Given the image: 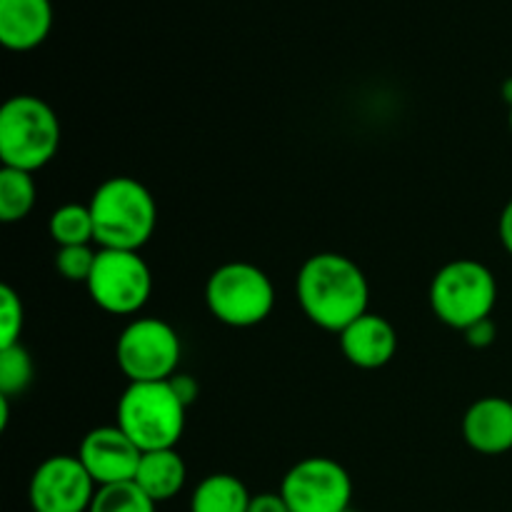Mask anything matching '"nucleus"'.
Wrapping results in <instances>:
<instances>
[{
	"label": "nucleus",
	"mask_w": 512,
	"mask_h": 512,
	"mask_svg": "<svg viewBox=\"0 0 512 512\" xmlns=\"http://www.w3.org/2000/svg\"><path fill=\"white\" fill-rule=\"evenodd\" d=\"M295 295L310 323L340 335L368 313L370 285L355 260L340 253H318L300 268Z\"/></svg>",
	"instance_id": "obj_1"
},
{
	"label": "nucleus",
	"mask_w": 512,
	"mask_h": 512,
	"mask_svg": "<svg viewBox=\"0 0 512 512\" xmlns=\"http://www.w3.org/2000/svg\"><path fill=\"white\" fill-rule=\"evenodd\" d=\"M90 213L95 225V243L105 250H135L153 238L158 225V205L140 180L115 175L90 198Z\"/></svg>",
	"instance_id": "obj_2"
},
{
	"label": "nucleus",
	"mask_w": 512,
	"mask_h": 512,
	"mask_svg": "<svg viewBox=\"0 0 512 512\" xmlns=\"http://www.w3.org/2000/svg\"><path fill=\"white\" fill-rule=\"evenodd\" d=\"M190 405L180 398L173 380L160 383H128L118 403V428L143 453L170 450L185 433Z\"/></svg>",
	"instance_id": "obj_3"
},
{
	"label": "nucleus",
	"mask_w": 512,
	"mask_h": 512,
	"mask_svg": "<svg viewBox=\"0 0 512 512\" xmlns=\"http://www.w3.org/2000/svg\"><path fill=\"white\" fill-rule=\"evenodd\" d=\"M60 148V120L55 110L35 95H15L0 108V160L3 168H45Z\"/></svg>",
	"instance_id": "obj_4"
},
{
	"label": "nucleus",
	"mask_w": 512,
	"mask_h": 512,
	"mask_svg": "<svg viewBox=\"0 0 512 512\" xmlns=\"http://www.w3.org/2000/svg\"><path fill=\"white\" fill-rule=\"evenodd\" d=\"M498 303V283L488 265L460 258L443 265L430 283V308L448 328L468 330L470 325L493 318Z\"/></svg>",
	"instance_id": "obj_5"
},
{
	"label": "nucleus",
	"mask_w": 512,
	"mask_h": 512,
	"mask_svg": "<svg viewBox=\"0 0 512 512\" xmlns=\"http://www.w3.org/2000/svg\"><path fill=\"white\" fill-rule=\"evenodd\" d=\"M205 303L228 328H255L275 308L273 280L258 265L233 260L220 265L205 283Z\"/></svg>",
	"instance_id": "obj_6"
},
{
	"label": "nucleus",
	"mask_w": 512,
	"mask_h": 512,
	"mask_svg": "<svg viewBox=\"0 0 512 512\" xmlns=\"http://www.w3.org/2000/svg\"><path fill=\"white\" fill-rule=\"evenodd\" d=\"M178 333L160 318H138L128 323L115 345V360L128 383H160L178 375Z\"/></svg>",
	"instance_id": "obj_7"
},
{
	"label": "nucleus",
	"mask_w": 512,
	"mask_h": 512,
	"mask_svg": "<svg viewBox=\"0 0 512 512\" xmlns=\"http://www.w3.org/2000/svg\"><path fill=\"white\" fill-rule=\"evenodd\" d=\"M90 300L110 315H135L153 293V273L135 250H98L88 283Z\"/></svg>",
	"instance_id": "obj_8"
},
{
	"label": "nucleus",
	"mask_w": 512,
	"mask_h": 512,
	"mask_svg": "<svg viewBox=\"0 0 512 512\" xmlns=\"http://www.w3.org/2000/svg\"><path fill=\"white\" fill-rule=\"evenodd\" d=\"M280 495L293 512H348L353 480L333 458H305L285 473Z\"/></svg>",
	"instance_id": "obj_9"
},
{
	"label": "nucleus",
	"mask_w": 512,
	"mask_h": 512,
	"mask_svg": "<svg viewBox=\"0 0 512 512\" xmlns=\"http://www.w3.org/2000/svg\"><path fill=\"white\" fill-rule=\"evenodd\" d=\"M98 485L78 455H53L35 468L28 500L33 512H88Z\"/></svg>",
	"instance_id": "obj_10"
},
{
	"label": "nucleus",
	"mask_w": 512,
	"mask_h": 512,
	"mask_svg": "<svg viewBox=\"0 0 512 512\" xmlns=\"http://www.w3.org/2000/svg\"><path fill=\"white\" fill-rule=\"evenodd\" d=\"M78 458L90 473V478L95 480V485L103 488V485L135 480L143 450L118 425H103V428H95L85 435Z\"/></svg>",
	"instance_id": "obj_11"
},
{
	"label": "nucleus",
	"mask_w": 512,
	"mask_h": 512,
	"mask_svg": "<svg viewBox=\"0 0 512 512\" xmlns=\"http://www.w3.org/2000/svg\"><path fill=\"white\" fill-rule=\"evenodd\" d=\"M340 350L355 368H385L398 353V333L388 318L368 310L340 333Z\"/></svg>",
	"instance_id": "obj_12"
},
{
	"label": "nucleus",
	"mask_w": 512,
	"mask_h": 512,
	"mask_svg": "<svg viewBox=\"0 0 512 512\" xmlns=\"http://www.w3.org/2000/svg\"><path fill=\"white\" fill-rule=\"evenodd\" d=\"M465 443L483 455H503L512 450V400L480 398L463 418Z\"/></svg>",
	"instance_id": "obj_13"
},
{
	"label": "nucleus",
	"mask_w": 512,
	"mask_h": 512,
	"mask_svg": "<svg viewBox=\"0 0 512 512\" xmlns=\"http://www.w3.org/2000/svg\"><path fill=\"white\" fill-rule=\"evenodd\" d=\"M53 28L50 0H0V43L13 53L40 48Z\"/></svg>",
	"instance_id": "obj_14"
},
{
	"label": "nucleus",
	"mask_w": 512,
	"mask_h": 512,
	"mask_svg": "<svg viewBox=\"0 0 512 512\" xmlns=\"http://www.w3.org/2000/svg\"><path fill=\"white\" fill-rule=\"evenodd\" d=\"M185 478H188V468H185L183 455L175 448L143 453L138 473H135V483L155 503L173 500L183 490Z\"/></svg>",
	"instance_id": "obj_15"
},
{
	"label": "nucleus",
	"mask_w": 512,
	"mask_h": 512,
	"mask_svg": "<svg viewBox=\"0 0 512 512\" xmlns=\"http://www.w3.org/2000/svg\"><path fill=\"white\" fill-rule=\"evenodd\" d=\"M253 495L240 478L228 473L208 475L190 498V512H248Z\"/></svg>",
	"instance_id": "obj_16"
},
{
	"label": "nucleus",
	"mask_w": 512,
	"mask_h": 512,
	"mask_svg": "<svg viewBox=\"0 0 512 512\" xmlns=\"http://www.w3.org/2000/svg\"><path fill=\"white\" fill-rule=\"evenodd\" d=\"M38 188L33 173L15 168L0 170V220L3 223H20L35 208Z\"/></svg>",
	"instance_id": "obj_17"
},
{
	"label": "nucleus",
	"mask_w": 512,
	"mask_h": 512,
	"mask_svg": "<svg viewBox=\"0 0 512 512\" xmlns=\"http://www.w3.org/2000/svg\"><path fill=\"white\" fill-rule=\"evenodd\" d=\"M48 233L58 248H70V245H90L95 243V225L90 205L65 203L50 215Z\"/></svg>",
	"instance_id": "obj_18"
},
{
	"label": "nucleus",
	"mask_w": 512,
	"mask_h": 512,
	"mask_svg": "<svg viewBox=\"0 0 512 512\" xmlns=\"http://www.w3.org/2000/svg\"><path fill=\"white\" fill-rule=\"evenodd\" d=\"M155 505L158 503L150 500L135 480H130L98 488L88 512H155Z\"/></svg>",
	"instance_id": "obj_19"
},
{
	"label": "nucleus",
	"mask_w": 512,
	"mask_h": 512,
	"mask_svg": "<svg viewBox=\"0 0 512 512\" xmlns=\"http://www.w3.org/2000/svg\"><path fill=\"white\" fill-rule=\"evenodd\" d=\"M33 373V358L23 345L18 343L10 348H0V395L13 398V395L25 393Z\"/></svg>",
	"instance_id": "obj_20"
},
{
	"label": "nucleus",
	"mask_w": 512,
	"mask_h": 512,
	"mask_svg": "<svg viewBox=\"0 0 512 512\" xmlns=\"http://www.w3.org/2000/svg\"><path fill=\"white\" fill-rule=\"evenodd\" d=\"M95 253L90 245H70V248H58L55 253V270L70 283H88L90 273L95 268Z\"/></svg>",
	"instance_id": "obj_21"
},
{
	"label": "nucleus",
	"mask_w": 512,
	"mask_h": 512,
	"mask_svg": "<svg viewBox=\"0 0 512 512\" xmlns=\"http://www.w3.org/2000/svg\"><path fill=\"white\" fill-rule=\"evenodd\" d=\"M23 300L10 285L0 288V348L20 343L23 335Z\"/></svg>",
	"instance_id": "obj_22"
},
{
	"label": "nucleus",
	"mask_w": 512,
	"mask_h": 512,
	"mask_svg": "<svg viewBox=\"0 0 512 512\" xmlns=\"http://www.w3.org/2000/svg\"><path fill=\"white\" fill-rule=\"evenodd\" d=\"M463 333H465V340H468V345H473V348H488V345L495 343L498 328H495L493 318H485L480 320V323L470 325V328L463 330Z\"/></svg>",
	"instance_id": "obj_23"
},
{
	"label": "nucleus",
	"mask_w": 512,
	"mask_h": 512,
	"mask_svg": "<svg viewBox=\"0 0 512 512\" xmlns=\"http://www.w3.org/2000/svg\"><path fill=\"white\" fill-rule=\"evenodd\" d=\"M248 512H293L285 503V498L280 493H260L253 495L250 500Z\"/></svg>",
	"instance_id": "obj_24"
},
{
	"label": "nucleus",
	"mask_w": 512,
	"mask_h": 512,
	"mask_svg": "<svg viewBox=\"0 0 512 512\" xmlns=\"http://www.w3.org/2000/svg\"><path fill=\"white\" fill-rule=\"evenodd\" d=\"M500 243L512 255V198L505 205L503 215H500Z\"/></svg>",
	"instance_id": "obj_25"
},
{
	"label": "nucleus",
	"mask_w": 512,
	"mask_h": 512,
	"mask_svg": "<svg viewBox=\"0 0 512 512\" xmlns=\"http://www.w3.org/2000/svg\"><path fill=\"white\" fill-rule=\"evenodd\" d=\"M503 95H505V100H508V103L512 105V78H510V80H505V85H503Z\"/></svg>",
	"instance_id": "obj_26"
},
{
	"label": "nucleus",
	"mask_w": 512,
	"mask_h": 512,
	"mask_svg": "<svg viewBox=\"0 0 512 512\" xmlns=\"http://www.w3.org/2000/svg\"><path fill=\"white\" fill-rule=\"evenodd\" d=\"M510 130H512V105H510Z\"/></svg>",
	"instance_id": "obj_27"
}]
</instances>
